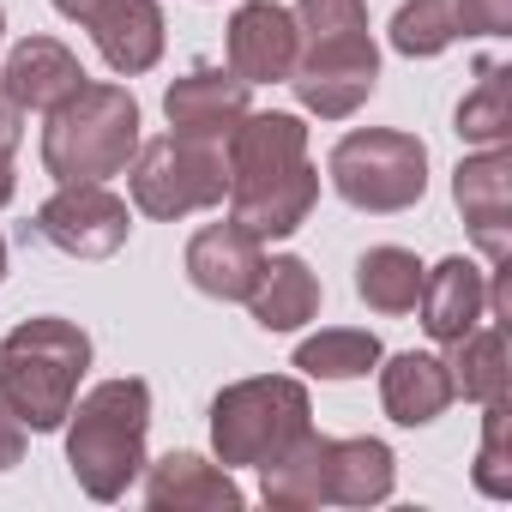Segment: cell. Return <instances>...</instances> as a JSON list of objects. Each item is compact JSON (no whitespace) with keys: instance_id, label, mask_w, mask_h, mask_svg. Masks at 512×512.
<instances>
[{"instance_id":"6da1fadb","label":"cell","mask_w":512,"mask_h":512,"mask_svg":"<svg viewBox=\"0 0 512 512\" xmlns=\"http://www.w3.org/2000/svg\"><path fill=\"white\" fill-rule=\"evenodd\" d=\"M67 470L91 500H121L145 470V434H151V386L121 374L73 398L67 410Z\"/></svg>"},{"instance_id":"7a4b0ae2","label":"cell","mask_w":512,"mask_h":512,"mask_svg":"<svg viewBox=\"0 0 512 512\" xmlns=\"http://www.w3.org/2000/svg\"><path fill=\"white\" fill-rule=\"evenodd\" d=\"M91 368L85 326L61 314H37L7 332L0 344V404H7L31 434H55L79 398V380Z\"/></svg>"},{"instance_id":"3957f363","label":"cell","mask_w":512,"mask_h":512,"mask_svg":"<svg viewBox=\"0 0 512 512\" xmlns=\"http://www.w3.org/2000/svg\"><path fill=\"white\" fill-rule=\"evenodd\" d=\"M139 151V103L127 85H79L43 127V169L55 181H109Z\"/></svg>"},{"instance_id":"277c9868","label":"cell","mask_w":512,"mask_h":512,"mask_svg":"<svg viewBox=\"0 0 512 512\" xmlns=\"http://www.w3.org/2000/svg\"><path fill=\"white\" fill-rule=\"evenodd\" d=\"M314 428L308 386L296 374L235 380L211 398V452L223 470H260Z\"/></svg>"},{"instance_id":"5b68a950","label":"cell","mask_w":512,"mask_h":512,"mask_svg":"<svg viewBox=\"0 0 512 512\" xmlns=\"http://www.w3.org/2000/svg\"><path fill=\"white\" fill-rule=\"evenodd\" d=\"M326 175H332L344 205L392 217L428 193V145L416 133H398V127H356L332 145Z\"/></svg>"},{"instance_id":"8992f818","label":"cell","mask_w":512,"mask_h":512,"mask_svg":"<svg viewBox=\"0 0 512 512\" xmlns=\"http://www.w3.org/2000/svg\"><path fill=\"white\" fill-rule=\"evenodd\" d=\"M121 175L133 187V205L157 223H175L187 211H211V205L229 199V157H223L217 139L163 133V139L139 145Z\"/></svg>"},{"instance_id":"52a82bcc","label":"cell","mask_w":512,"mask_h":512,"mask_svg":"<svg viewBox=\"0 0 512 512\" xmlns=\"http://www.w3.org/2000/svg\"><path fill=\"white\" fill-rule=\"evenodd\" d=\"M37 235L67 260H109L133 235V211L109 181H61V193L37 205Z\"/></svg>"},{"instance_id":"ba28073f","label":"cell","mask_w":512,"mask_h":512,"mask_svg":"<svg viewBox=\"0 0 512 512\" xmlns=\"http://www.w3.org/2000/svg\"><path fill=\"white\" fill-rule=\"evenodd\" d=\"M296 91V103L320 121H350L374 85H380V49L374 37H344V43H308L296 49V67L284 79Z\"/></svg>"},{"instance_id":"9c48e42d","label":"cell","mask_w":512,"mask_h":512,"mask_svg":"<svg viewBox=\"0 0 512 512\" xmlns=\"http://www.w3.org/2000/svg\"><path fill=\"white\" fill-rule=\"evenodd\" d=\"M452 199L482 247L488 266L512 260V151L506 145H482L476 157H464L452 169Z\"/></svg>"},{"instance_id":"30bf717a","label":"cell","mask_w":512,"mask_h":512,"mask_svg":"<svg viewBox=\"0 0 512 512\" xmlns=\"http://www.w3.org/2000/svg\"><path fill=\"white\" fill-rule=\"evenodd\" d=\"M296 13L278 7V0H241L235 19H229V37H223V55H229V73L247 79V85H284L290 67H296Z\"/></svg>"},{"instance_id":"8fae6325","label":"cell","mask_w":512,"mask_h":512,"mask_svg":"<svg viewBox=\"0 0 512 512\" xmlns=\"http://www.w3.org/2000/svg\"><path fill=\"white\" fill-rule=\"evenodd\" d=\"M223 157H229V193L278 181L308 163V127H302V115H284V109H266V115L247 109L235 121V133L223 139Z\"/></svg>"},{"instance_id":"7c38bea8","label":"cell","mask_w":512,"mask_h":512,"mask_svg":"<svg viewBox=\"0 0 512 512\" xmlns=\"http://www.w3.org/2000/svg\"><path fill=\"white\" fill-rule=\"evenodd\" d=\"M247 79H235L229 67H193L181 73L169 91H163V115H169V133H187V139H229L235 121L247 115Z\"/></svg>"},{"instance_id":"4fadbf2b","label":"cell","mask_w":512,"mask_h":512,"mask_svg":"<svg viewBox=\"0 0 512 512\" xmlns=\"http://www.w3.org/2000/svg\"><path fill=\"white\" fill-rule=\"evenodd\" d=\"M145 506L151 512H241V488L223 464L199 452H163L157 464L145 458Z\"/></svg>"},{"instance_id":"5bb4252c","label":"cell","mask_w":512,"mask_h":512,"mask_svg":"<svg viewBox=\"0 0 512 512\" xmlns=\"http://www.w3.org/2000/svg\"><path fill=\"white\" fill-rule=\"evenodd\" d=\"M416 308H422V332L434 344H458L470 326L488 320V272L476 260H464V253H452V260L422 272Z\"/></svg>"},{"instance_id":"9a60e30c","label":"cell","mask_w":512,"mask_h":512,"mask_svg":"<svg viewBox=\"0 0 512 512\" xmlns=\"http://www.w3.org/2000/svg\"><path fill=\"white\" fill-rule=\"evenodd\" d=\"M260 241H253L235 217L229 223H205L193 241H187V278L199 296L211 302H247L253 278H260Z\"/></svg>"},{"instance_id":"2e32d148","label":"cell","mask_w":512,"mask_h":512,"mask_svg":"<svg viewBox=\"0 0 512 512\" xmlns=\"http://www.w3.org/2000/svg\"><path fill=\"white\" fill-rule=\"evenodd\" d=\"M97 55L121 73V79H139L163 61V7L157 0H103V7L85 19Z\"/></svg>"},{"instance_id":"e0dca14e","label":"cell","mask_w":512,"mask_h":512,"mask_svg":"<svg viewBox=\"0 0 512 512\" xmlns=\"http://www.w3.org/2000/svg\"><path fill=\"white\" fill-rule=\"evenodd\" d=\"M314 199H320V169L302 163V169H290V175H278V181L235 187V193H229V217H235L253 241H284V235H296V229L308 223Z\"/></svg>"},{"instance_id":"ac0fdd59","label":"cell","mask_w":512,"mask_h":512,"mask_svg":"<svg viewBox=\"0 0 512 512\" xmlns=\"http://www.w3.org/2000/svg\"><path fill=\"white\" fill-rule=\"evenodd\" d=\"M0 85L13 91L19 109L49 115V109H61V103L85 85V67H79V55H73L67 43H55V37H25V43L7 55V73H0Z\"/></svg>"},{"instance_id":"d6986e66","label":"cell","mask_w":512,"mask_h":512,"mask_svg":"<svg viewBox=\"0 0 512 512\" xmlns=\"http://www.w3.org/2000/svg\"><path fill=\"white\" fill-rule=\"evenodd\" d=\"M247 314L260 332H296L320 314V278L308 260H296V253H272V260H260V278H253L247 290Z\"/></svg>"},{"instance_id":"ffe728a7","label":"cell","mask_w":512,"mask_h":512,"mask_svg":"<svg viewBox=\"0 0 512 512\" xmlns=\"http://www.w3.org/2000/svg\"><path fill=\"white\" fill-rule=\"evenodd\" d=\"M452 374L440 356H422V350H404L380 368V404L398 428H428L434 416H446L452 404Z\"/></svg>"},{"instance_id":"44dd1931","label":"cell","mask_w":512,"mask_h":512,"mask_svg":"<svg viewBox=\"0 0 512 512\" xmlns=\"http://www.w3.org/2000/svg\"><path fill=\"white\" fill-rule=\"evenodd\" d=\"M398 488V458L386 440H326V506H380Z\"/></svg>"},{"instance_id":"7402d4cb","label":"cell","mask_w":512,"mask_h":512,"mask_svg":"<svg viewBox=\"0 0 512 512\" xmlns=\"http://www.w3.org/2000/svg\"><path fill=\"white\" fill-rule=\"evenodd\" d=\"M260 500L278 512H314L326 506V434H302L290 452L260 464Z\"/></svg>"},{"instance_id":"603a6c76","label":"cell","mask_w":512,"mask_h":512,"mask_svg":"<svg viewBox=\"0 0 512 512\" xmlns=\"http://www.w3.org/2000/svg\"><path fill=\"white\" fill-rule=\"evenodd\" d=\"M446 374H452V392H464L470 404H488V398H506V380H512V368H506V332H500V320H482V326H470L458 344H446Z\"/></svg>"},{"instance_id":"cb8c5ba5","label":"cell","mask_w":512,"mask_h":512,"mask_svg":"<svg viewBox=\"0 0 512 512\" xmlns=\"http://www.w3.org/2000/svg\"><path fill=\"white\" fill-rule=\"evenodd\" d=\"M422 260L410 247H368L356 260V296L374 308V314H416V296H422Z\"/></svg>"},{"instance_id":"d4e9b609","label":"cell","mask_w":512,"mask_h":512,"mask_svg":"<svg viewBox=\"0 0 512 512\" xmlns=\"http://www.w3.org/2000/svg\"><path fill=\"white\" fill-rule=\"evenodd\" d=\"M296 368L308 380H362L368 368H380V338L362 326H326L296 344Z\"/></svg>"},{"instance_id":"484cf974","label":"cell","mask_w":512,"mask_h":512,"mask_svg":"<svg viewBox=\"0 0 512 512\" xmlns=\"http://www.w3.org/2000/svg\"><path fill=\"white\" fill-rule=\"evenodd\" d=\"M506 61H482L476 67V91H464L458 103V139L464 145H506L512 139V85H506Z\"/></svg>"},{"instance_id":"4316f807","label":"cell","mask_w":512,"mask_h":512,"mask_svg":"<svg viewBox=\"0 0 512 512\" xmlns=\"http://www.w3.org/2000/svg\"><path fill=\"white\" fill-rule=\"evenodd\" d=\"M458 0H404L392 13V49L410 61H434L458 43Z\"/></svg>"},{"instance_id":"83f0119b","label":"cell","mask_w":512,"mask_h":512,"mask_svg":"<svg viewBox=\"0 0 512 512\" xmlns=\"http://www.w3.org/2000/svg\"><path fill=\"white\" fill-rule=\"evenodd\" d=\"M506 422H512V404L506 398H488L482 404V452H476V488L488 500H512V452H506Z\"/></svg>"},{"instance_id":"f1b7e54d","label":"cell","mask_w":512,"mask_h":512,"mask_svg":"<svg viewBox=\"0 0 512 512\" xmlns=\"http://www.w3.org/2000/svg\"><path fill=\"white\" fill-rule=\"evenodd\" d=\"M296 43H344L368 37V0H296Z\"/></svg>"},{"instance_id":"f546056e","label":"cell","mask_w":512,"mask_h":512,"mask_svg":"<svg viewBox=\"0 0 512 512\" xmlns=\"http://www.w3.org/2000/svg\"><path fill=\"white\" fill-rule=\"evenodd\" d=\"M458 31L464 37H506L512 31V0H458Z\"/></svg>"},{"instance_id":"4dcf8cb0","label":"cell","mask_w":512,"mask_h":512,"mask_svg":"<svg viewBox=\"0 0 512 512\" xmlns=\"http://www.w3.org/2000/svg\"><path fill=\"white\" fill-rule=\"evenodd\" d=\"M25 434H31V428H25L7 404H0V470H13V464L25 458Z\"/></svg>"},{"instance_id":"1f68e13d","label":"cell","mask_w":512,"mask_h":512,"mask_svg":"<svg viewBox=\"0 0 512 512\" xmlns=\"http://www.w3.org/2000/svg\"><path fill=\"white\" fill-rule=\"evenodd\" d=\"M19 139H25V109L13 103V91H7V85H0V151L13 157V151H19Z\"/></svg>"},{"instance_id":"d6a6232c","label":"cell","mask_w":512,"mask_h":512,"mask_svg":"<svg viewBox=\"0 0 512 512\" xmlns=\"http://www.w3.org/2000/svg\"><path fill=\"white\" fill-rule=\"evenodd\" d=\"M97 7H103V0H55V13H61V19H73V25H85Z\"/></svg>"},{"instance_id":"836d02e7","label":"cell","mask_w":512,"mask_h":512,"mask_svg":"<svg viewBox=\"0 0 512 512\" xmlns=\"http://www.w3.org/2000/svg\"><path fill=\"white\" fill-rule=\"evenodd\" d=\"M13 193H19V175H13V157L0 151V205H13Z\"/></svg>"},{"instance_id":"e575fe53","label":"cell","mask_w":512,"mask_h":512,"mask_svg":"<svg viewBox=\"0 0 512 512\" xmlns=\"http://www.w3.org/2000/svg\"><path fill=\"white\" fill-rule=\"evenodd\" d=\"M0 278H7V235H0Z\"/></svg>"},{"instance_id":"d590c367","label":"cell","mask_w":512,"mask_h":512,"mask_svg":"<svg viewBox=\"0 0 512 512\" xmlns=\"http://www.w3.org/2000/svg\"><path fill=\"white\" fill-rule=\"evenodd\" d=\"M0 31H7V13H0Z\"/></svg>"}]
</instances>
